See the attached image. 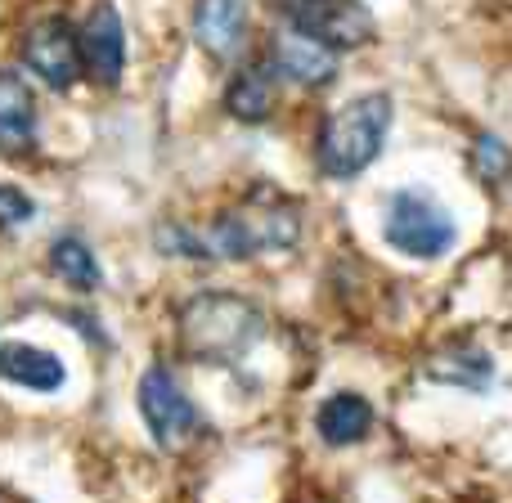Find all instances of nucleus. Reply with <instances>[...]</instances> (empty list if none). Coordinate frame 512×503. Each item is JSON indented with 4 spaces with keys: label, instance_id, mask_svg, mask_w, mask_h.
<instances>
[{
    "label": "nucleus",
    "instance_id": "f8f14e48",
    "mask_svg": "<svg viewBox=\"0 0 512 503\" xmlns=\"http://www.w3.org/2000/svg\"><path fill=\"white\" fill-rule=\"evenodd\" d=\"M0 378L14 382V387H27V391H59L68 382V364L59 360L54 351L45 346H32V342H5L0 346Z\"/></svg>",
    "mask_w": 512,
    "mask_h": 503
},
{
    "label": "nucleus",
    "instance_id": "2eb2a0df",
    "mask_svg": "<svg viewBox=\"0 0 512 503\" xmlns=\"http://www.w3.org/2000/svg\"><path fill=\"white\" fill-rule=\"evenodd\" d=\"M427 378L445 382V387H463V391H486L495 382V360L481 346H441L427 360Z\"/></svg>",
    "mask_w": 512,
    "mask_h": 503
},
{
    "label": "nucleus",
    "instance_id": "f257e3e1",
    "mask_svg": "<svg viewBox=\"0 0 512 503\" xmlns=\"http://www.w3.org/2000/svg\"><path fill=\"white\" fill-rule=\"evenodd\" d=\"M297 243H301V207L274 185H252L207 230V248L221 261H256V256L292 252Z\"/></svg>",
    "mask_w": 512,
    "mask_h": 503
},
{
    "label": "nucleus",
    "instance_id": "a211bd4d",
    "mask_svg": "<svg viewBox=\"0 0 512 503\" xmlns=\"http://www.w3.org/2000/svg\"><path fill=\"white\" fill-rule=\"evenodd\" d=\"M27 221H36L32 194H23L14 185H0V230H14V225H27Z\"/></svg>",
    "mask_w": 512,
    "mask_h": 503
},
{
    "label": "nucleus",
    "instance_id": "20e7f679",
    "mask_svg": "<svg viewBox=\"0 0 512 503\" xmlns=\"http://www.w3.org/2000/svg\"><path fill=\"white\" fill-rule=\"evenodd\" d=\"M382 243L409 261H441L459 243V225L441 198L409 185L396 189L382 207Z\"/></svg>",
    "mask_w": 512,
    "mask_h": 503
},
{
    "label": "nucleus",
    "instance_id": "f3484780",
    "mask_svg": "<svg viewBox=\"0 0 512 503\" xmlns=\"http://www.w3.org/2000/svg\"><path fill=\"white\" fill-rule=\"evenodd\" d=\"M472 171H477L481 185L499 189L512 176V149L499 135H477V140H472Z\"/></svg>",
    "mask_w": 512,
    "mask_h": 503
},
{
    "label": "nucleus",
    "instance_id": "4468645a",
    "mask_svg": "<svg viewBox=\"0 0 512 503\" xmlns=\"http://www.w3.org/2000/svg\"><path fill=\"white\" fill-rule=\"evenodd\" d=\"M225 113L243 126H261L274 117V72L270 63H243L225 86Z\"/></svg>",
    "mask_w": 512,
    "mask_h": 503
},
{
    "label": "nucleus",
    "instance_id": "6e6552de",
    "mask_svg": "<svg viewBox=\"0 0 512 503\" xmlns=\"http://www.w3.org/2000/svg\"><path fill=\"white\" fill-rule=\"evenodd\" d=\"M81 54L95 86H117L126 72V27L113 0H95L81 23Z\"/></svg>",
    "mask_w": 512,
    "mask_h": 503
},
{
    "label": "nucleus",
    "instance_id": "9d476101",
    "mask_svg": "<svg viewBox=\"0 0 512 503\" xmlns=\"http://www.w3.org/2000/svg\"><path fill=\"white\" fill-rule=\"evenodd\" d=\"M36 149V95L23 72L0 68V153L27 158Z\"/></svg>",
    "mask_w": 512,
    "mask_h": 503
},
{
    "label": "nucleus",
    "instance_id": "9b49d317",
    "mask_svg": "<svg viewBox=\"0 0 512 503\" xmlns=\"http://www.w3.org/2000/svg\"><path fill=\"white\" fill-rule=\"evenodd\" d=\"M265 63H270L274 77H288V81H297V86H328V81L337 77V54L306 41V36H297V32L274 36Z\"/></svg>",
    "mask_w": 512,
    "mask_h": 503
},
{
    "label": "nucleus",
    "instance_id": "f03ea898",
    "mask_svg": "<svg viewBox=\"0 0 512 503\" xmlns=\"http://www.w3.org/2000/svg\"><path fill=\"white\" fill-rule=\"evenodd\" d=\"M261 333H265L261 306L239 297V292H198L176 315L180 351L203 364L248 360V351L261 342Z\"/></svg>",
    "mask_w": 512,
    "mask_h": 503
},
{
    "label": "nucleus",
    "instance_id": "1a4fd4ad",
    "mask_svg": "<svg viewBox=\"0 0 512 503\" xmlns=\"http://www.w3.org/2000/svg\"><path fill=\"white\" fill-rule=\"evenodd\" d=\"M252 27V5L248 0H198L194 5V41L212 59L230 63L243 50Z\"/></svg>",
    "mask_w": 512,
    "mask_h": 503
},
{
    "label": "nucleus",
    "instance_id": "7ed1b4c3",
    "mask_svg": "<svg viewBox=\"0 0 512 503\" xmlns=\"http://www.w3.org/2000/svg\"><path fill=\"white\" fill-rule=\"evenodd\" d=\"M391 104L387 90H369V95H355L351 104L333 108L319 126L315 140V162L328 180H355L382 158L387 149V131H391Z\"/></svg>",
    "mask_w": 512,
    "mask_h": 503
},
{
    "label": "nucleus",
    "instance_id": "39448f33",
    "mask_svg": "<svg viewBox=\"0 0 512 503\" xmlns=\"http://www.w3.org/2000/svg\"><path fill=\"white\" fill-rule=\"evenodd\" d=\"M279 18L288 32L306 36V41L324 45V50H360L378 36L373 14L360 0H279Z\"/></svg>",
    "mask_w": 512,
    "mask_h": 503
},
{
    "label": "nucleus",
    "instance_id": "0eeeda50",
    "mask_svg": "<svg viewBox=\"0 0 512 503\" xmlns=\"http://www.w3.org/2000/svg\"><path fill=\"white\" fill-rule=\"evenodd\" d=\"M23 68L32 72L41 86L72 90L86 72V54H81V27H72L63 14H50L41 23L27 27L23 36Z\"/></svg>",
    "mask_w": 512,
    "mask_h": 503
},
{
    "label": "nucleus",
    "instance_id": "ddd939ff",
    "mask_svg": "<svg viewBox=\"0 0 512 503\" xmlns=\"http://www.w3.org/2000/svg\"><path fill=\"white\" fill-rule=\"evenodd\" d=\"M315 432H319V441L333 445V450L360 445L364 436L373 432V405L364 396H355V391H337V396H328L324 405H319Z\"/></svg>",
    "mask_w": 512,
    "mask_h": 503
},
{
    "label": "nucleus",
    "instance_id": "423d86ee",
    "mask_svg": "<svg viewBox=\"0 0 512 503\" xmlns=\"http://www.w3.org/2000/svg\"><path fill=\"white\" fill-rule=\"evenodd\" d=\"M135 400H140L144 427H149V436L162 445V450L185 445L189 436H198V427H203V414H198V405L189 400V391L180 387L176 373L162 369V364H149V369H144Z\"/></svg>",
    "mask_w": 512,
    "mask_h": 503
},
{
    "label": "nucleus",
    "instance_id": "dca6fc26",
    "mask_svg": "<svg viewBox=\"0 0 512 503\" xmlns=\"http://www.w3.org/2000/svg\"><path fill=\"white\" fill-rule=\"evenodd\" d=\"M50 265H54V274L77 292H95L99 283H104V265H99V256L90 252L77 234H63V239L50 243Z\"/></svg>",
    "mask_w": 512,
    "mask_h": 503
}]
</instances>
